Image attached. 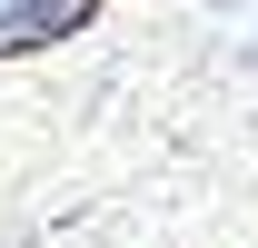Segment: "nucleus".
Here are the masks:
<instances>
[{
  "instance_id": "f257e3e1",
  "label": "nucleus",
  "mask_w": 258,
  "mask_h": 248,
  "mask_svg": "<svg viewBox=\"0 0 258 248\" xmlns=\"http://www.w3.org/2000/svg\"><path fill=\"white\" fill-rule=\"evenodd\" d=\"M99 0H0V50H40V40L80 30Z\"/></svg>"
}]
</instances>
